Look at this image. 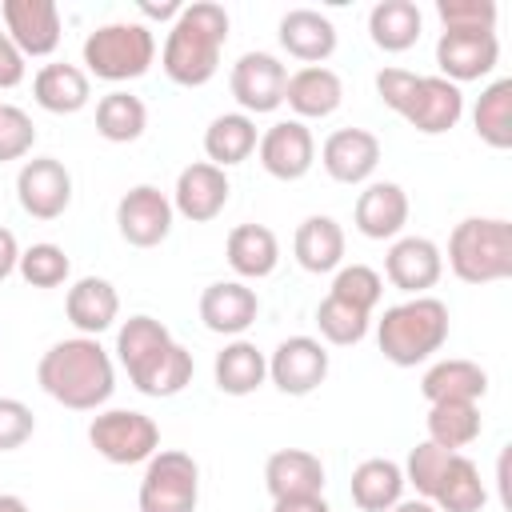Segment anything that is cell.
<instances>
[{"mask_svg": "<svg viewBox=\"0 0 512 512\" xmlns=\"http://www.w3.org/2000/svg\"><path fill=\"white\" fill-rule=\"evenodd\" d=\"M376 344L388 364L416 368L448 344V304L436 296H408L376 320Z\"/></svg>", "mask_w": 512, "mask_h": 512, "instance_id": "cell-3", "label": "cell"}, {"mask_svg": "<svg viewBox=\"0 0 512 512\" xmlns=\"http://www.w3.org/2000/svg\"><path fill=\"white\" fill-rule=\"evenodd\" d=\"M352 504L360 512H388L392 504L404 500V468L388 456H372V460H360L352 468Z\"/></svg>", "mask_w": 512, "mask_h": 512, "instance_id": "cell-30", "label": "cell"}, {"mask_svg": "<svg viewBox=\"0 0 512 512\" xmlns=\"http://www.w3.org/2000/svg\"><path fill=\"white\" fill-rule=\"evenodd\" d=\"M36 432V416L24 400L16 396H0V452H16L32 440Z\"/></svg>", "mask_w": 512, "mask_h": 512, "instance_id": "cell-45", "label": "cell"}, {"mask_svg": "<svg viewBox=\"0 0 512 512\" xmlns=\"http://www.w3.org/2000/svg\"><path fill=\"white\" fill-rule=\"evenodd\" d=\"M284 84H288V68L272 52H244L228 72V88L244 108V116L276 112L284 104Z\"/></svg>", "mask_w": 512, "mask_h": 512, "instance_id": "cell-9", "label": "cell"}, {"mask_svg": "<svg viewBox=\"0 0 512 512\" xmlns=\"http://www.w3.org/2000/svg\"><path fill=\"white\" fill-rule=\"evenodd\" d=\"M192 352L176 340H168L164 348H156L140 368L128 372V380L136 384V392L144 396H156V400H168V396H180L188 384H192Z\"/></svg>", "mask_w": 512, "mask_h": 512, "instance_id": "cell-25", "label": "cell"}, {"mask_svg": "<svg viewBox=\"0 0 512 512\" xmlns=\"http://www.w3.org/2000/svg\"><path fill=\"white\" fill-rule=\"evenodd\" d=\"M228 192H232L228 172L216 168V164H208V160H196V164L180 168V176H176L172 212H180L192 224H208V220H216L224 212Z\"/></svg>", "mask_w": 512, "mask_h": 512, "instance_id": "cell-15", "label": "cell"}, {"mask_svg": "<svg viewBox=\"0 0 512 512\" xmlns=\"http://www.w3.org/2000/svg\"><path fill=\"white\" fill-rule=\"evenodd\" d=\"M256 312H260V296L244 280H216L200 292V320L216 336L236 340L256 324Z\"/></svg>", "mask_w": 512, "mask_h": 512, "instance_id": "cell-18", "label": "cell"}, {"mask_svg": "<svg viewBox=\"0 0 512 512\" xmlns=\"http://www.w3.org/2000/svg\"><path fill=\"white\" fill-rule=\"evenodd\" d=\"M292 252L304 272H336L344 264V228L332 216H308L292 236Z\"/></svg>", "mask_w": 512, "mask_h": 512, "instance_id": "cell-31", "label": "cell"}, {"mask_svg": "<svg viewBox=\"0 0 512 512\" xmlns=\"http://www.w3.org/2000/svg\"><path fill=\"white\" fill-rule=\"evenodd\" d=\"M416 76L420 72H408V68H380L376 72V92H380V100L392 108V112H400L404 108V100H408V92H412V84H416Z\"/></svg>", "mask_w": 512, "mask_h": 512, "instance_id": "cell-46", "label": "cell"}, {"mask_svg": "<svg viewBox=\"0 0 512 512\" xmlns=\"http://www.w3.org/2000/svg\"><path fill=\"white\" fill-rule=\"evenodd\" d=\"M144 128H148V108L140 96L116 88V92L96 100V132L108 144H132L144 136Z\"/></svg>", "mask_w": 512, "mask_h": 512, "instance_id": "cell-37", "label": "cell"}, {"mask_svg": "<svg viewBox=\"0 0 512 512\" xmlns=\"http://www.w3.org/2000/svg\"><path fill=\"white\" fill-rule=\"evenodd\" d=\"M16 264H20V244H16V236L8 228H0V284L16 272Z\"/></svg>", "mask_w": 512, "mask_h": 512, "instance_id": "cell-48", "label": "cell"}, {"mask_svg": "<svg viewBox=\"0 0 512 512\" xmlns=\"http://www.w3.org/2000/svg\"><path fill=\"white\" fill-rule=\"evenodd\" d=\"M424 424H428V440L440 444V448H448V452L468 448V444L480 436V428H484L480 404H468V400H440V404H428Z\"/></svg>", "mask_w": 512, "mask_h": 512, "instance_id": "cell-35", "label": "cell"}, {"mask_svg": "<svg viewBox=\"0 0 512 512\" xmlns=\"http://www.w3.org/2000/svg\"><path fill=\"white\" fill-rule=\"evenodd\" d=\"M64 312L80 336H100L120 316V292L104 276H80L64 296Z\"/></svg>", "mask_w": 512, "mask_h": 512, "instance_id": "cell-24", "label": "cell"}, {"mask_svg": "<svg viewBox=\"0 0 512 512\" xmlns=\"http://www.w3.org/2000/svg\"><path fill=\"white\" fill-rule=\"evenodd\" d=\"M388 512H436V504L424 500V496H416V500H400V504H392Z\"/></svg>", "mask_w": 512, "mask_h": 512, "instance_id": "cell-51", "label": "cell"}, {"mask_svg": "<svg viewBox=\"0 0 512 512\" xmlns=\"http://www.w3.org/2000/svg\"><path fill=\"white\" fill-rule=\"evenodd\" d=\"M224 256L240 280H264L280 264V240L268 224H236L224 240Z\"/></svg>", "mask_w": 512, "mask_h": 512, "instance_id": "cell-26", "label": "cell"}, {"mask_svg": "<svg viewBox=\"0 0 512 512\" xmlns=\"http://www.w3.org/2000/svg\"><path fill=\"white\" fill-rule=\"evenodd\" d=\"M256 120L244 112H224L204 128V156L216 168H232L244 164L256 152Z\"/></svg>", "mask_w": 512, "mask_h": 512, "instance_id": "cell-32", "label": "cell"}, {"mask_svg": "<svg viewBox=\"0 0 512 512\" xmlns=\"http://www.w3.org/2000/svg\"><path fill=\"white\" fill-rule=\"evenodd\" d=\"M140 512H196L200 464L180 448H160L140 476Z\"/></svg>", "mask_w": 512, "mask_h": 512, "instance_id": "cell-7", "label": "cell"}, {"mask_svg": "<svg viewBox=\"0 0 512 512\" xmlns=\"http://www.w3.org/2000/svg\"><path fill=\"white\" fill-rule=\"evenodd\" d=\"M496 60H500L496 32H440V40H436V68L456 88L488 76L496 68Z\"/></svg>", "mask_w": 512, "mask_h": 512, "instance_id": "cell-17", "label": "cell"}, {"mask_svg": "<svg viewBox=\"0 0 512 512\" xmlns=\"http://www.w3.org/2000/svg\"><path fill=\"white\" fill-rule=\"evenodd\" d=\"M384 276L404 296H428L444 276V252L428 236H396L384 256Z\"/></svg>", "mask_w": 512, "mask_h": 512, "instance_id": "cell-14", "label": "cell"}, {"mask_svg": "<svg viewBox=\"0 0 512 512\" xmlns=\"http://www.w3.org/2000/svg\"><path fill=\"white\" fill-rule=\"evenodd\" d=\"M280 48L300 60L304 68L308 64H324L332 52H336V24L316 12V8H292L280 16Z\"/></svg>", "mask_w": 512, "mask_h": 512, "instance_id": "cell-22", "label": "cell"}, {"mask_svg": "<svg viewBox=\"0 0 512 512\" xmlns=\"http://www.w3.org/2000/svg\"><path fill=\"white\" fill-rule=\"evenodd\" d=\"M0 512H32L16 492H0Z\"/></svg>", "mask_w": 512, "mask_h": 512, "instance_id": "cell-52", "label": "cell"}, {"mask_svg": "<svg viewBox=\"0 0 512 512\" xmlns=\"http://www.w3.org/2000/svg\"><path fill=\"white\" fill-rule=\"evenodd\" d=\"M356 232L368 240H396L408 224V192L396 180H372L356 196Z\"/></svg>", "mask_w": 512, "mask_h": 512, "instance_id": "cell-20", "label": "cell"}, {"mask_svg": "<svg viewBox=\"0 0 512 512\" xmlns=\"http://www.w3.org/2000/svg\"><path fill=\"white\" fill-rule=\"evenodd\" d=\"M328 296H336V300H344V304H352V308H360V312L372 316V308H376L380 296H384V280H380V272L368 268V264H340L336 276H332Z\"/></svg>", "mask_w": 512, "mask_h": 512, "instance_id": "cell-40", "label": "cell"}, {"mask_svg": "<svg viewBox=\"0 0 512 512\" xmlns=\"http://www.w3.org/2000/svg\"><path fill=\"white\" fill-rule=\"evenodd\" d=\"M36 380L56 404L72 412H96L116 388V368L96 336H68L40 356Z\"/></svg>", "mask_w": 512, "mask_h": 512, "instance_id": "cell-1", "label": "cell"}, {"mask_svg": "<svg viewBox=\"0 0 512 512\" xmlns=\"http://www.w3.org/2000/svg\"><path fill=\"white\" fill-rule=\"evenodd\" d=\"M36 144V124L24 108L0 104V164L4 160H24Z\"/></svg>", "mask_w": 512, "mask_h": 512, "instance_id": "cell-44", "label": "cell"}, {"mask_svg": "<svg viewBox=\"0 0 512 512\" xmlns=\"http://www.w3.org/2000/svg\"><path fill=\"white\" fill-rule=\"evenodd\" d=\"M448 460H452L448 448H440V444H432V440H420V444L408 452V460H404V484H412L416 496L432 500V492H436V484H440Z\"/></svg>", "mask_w": 512, "mask_h": 512, "instance_id": "cell-42", "label": "cell"}, {"mask_svg": "<svg viewBox=\"0 0 512 512\" xmlns=\"http://www.w3.org/2000/svg\"><path fill=\"white\" fill-rule=\"evenodd\" d=\"M172 200L156 184H136L116 200V228L132 248H156L172 232Z\"/></svg>", "mask_w": 512, "mask_h": 512, "instance_id": "cell-11", "label": "cell"}, {"mask_svg": "<svg viewBox=\"0 0 512 512\" xmlns=\"http://www.w3.org/2000/svg\"><path fill=\"white\" fill-rule=\"evenodd\" d=\"M16 200L32 220H56L72 204V172L56 156H32L16 172Z\"/></svg>", "mask_w": 512, "mask_h": 512, "instance_id": "cell-8", "label": "cell"}, {"mask_svg": "<svg viewBox=\"0 0 512 512\" xmlns=\"http://www.w3.org/2000/svg\"><path fill=\"white\" fill-rule=\"evenodd\" d=\"M4 32L28 56H52L60 48V8L52 0H4Z\"/></svg>", "mask_w": 512, "mask_h": 512, "instance_id": "cell-16", "label": "cell"}, {"mask_svg": "<svg viewBox=\"0 0 512 512\" xmlns=\"http://www.w3.org/2000/svg\"><path fill=\"white\" fill-rule=\"evenodd\" d=\"M432 504L436 512H480L488 504V488L480 480V468L464 456V452H452L436 492H432Z\"/></svg>", "mask_w": 512, "mask_h": 512, "instance_id": "cell-34", "label": "cell"}, {"mask_svg": "<svg viewBox=\"0 0 512 512\" xmlns=\"http://www.w3.org/2000/svg\"><path fill=\"white\" fill-rule=\"evenodd\" d=\"M436 16L444 32H496L492 0H436Z\"/></svg>", "mask_w": 512, "mask_h": 512, "instance_id": "cell-43", "label": "cell"}, {"mask_svg": "<svg viewBox=\"0 0 512 512\" xmlns=\"http://www.w3.org/2000/svg\"><path fill=\"white\" fill-rule=\"evenodd\" d=\"M88 444L108 464H148L160 452V428L136 408H104L88 424Z\"/></svg>", "mask_w": 512, "mask_h": 512, "instance_id": "cell-6", "label": "cell"}, {"mask_svg": "<svg viewBox=\"0 0 512 512\" xmlns=\"http://www.w3.org/2000/svg\"><path fill=\"white\" fill-rule=\"evenodd\" d=\"M340 100H344V80L328 64L296 68L284 84V104L296 112V120H324L340 108Z\"/></svg>", "mask_w": 512, "mask_h": 512, "instance_id": "cell-23", "label": "cell"}, {"mask_svg": "<svg viewBox=\"0 0 512 512\" xmlns=\"http://www.w3.org/2000/svg\"><path fill=\"white\" fill-rule=\"evenodd\" d=\"M268 380L284 396H308L328 380V348L316 336H288L268 356Z\"/></svg>", "mask_w": 512, "mask_h": 512, "instance_id": "cell-12", "label": "cell"}, {"mask_svg": "<svg viewBox=\"0 0 512 512\" xmlns=\"http://www.w3.org/2000/svg\"><path fill=\"white\" fill-rule=\"evenodd\" d=\"M264 488L272 500L320 496L324 492V464L308 448H276L264 460Z\"/></svg>", "mask_w": 512, "mask_h": 512, "instance_id": "cell-21", "label": "cell"}, {"mask_svg": "<svg viewBox=\"0 0 512 512\" xmlns=\"http://www.w3.org/2000/svg\"><path fill=\"white\" fill-rule=\"evenodd\" d=\"M16 272L32 288H60L68 280V272H72V260H68V252L60 244H48L44 240V244H32V248L20 252Z\"/></svg>", "mask_w": 512, "mask_h": 512, "instance_id": "cell-41", "label": "cell"}, {"mask_svg": "<svg viewBox=\"0 0 512 512\" xmlns=\"http://www.w3.org/2000/svg\"><path fill=\"white\" fill-rule=\"evenodd\" d=\"M400 116L420 136H440V132H448V128L460 124V116H464V92L452 80H444V76H416V84H412Z\"/></svg>", "mask_w": 512, "mask_h": 512, "instance_id": "cell-13", "label": "cell"}, {"mask_svg": "<svg viewBox=\"0 0 512 512\" xmlns=\"http://www.w3.org/2000/svg\"><path fill=\"white\" fill-rule=\"evenodd\" d=\"M272 512H332L324 496H292V500H272Z\"/></svg>", "mask_w": 512, "mask_h": 512, "instance_id": "cell-49", "label": "cell"}, {"mask_svg": "<svg viewBox=\"0 0 512 512\" xmlns=\"http://www.w3.org/2000/svg\"><path fill=\"white\" fill-rule=\"evenodd\" d=\"M472 128L488 148H496V152L512 148V80L508 76L492 80L480 92V100L472 108Z\"/></svg>", "mask_w": 512, "mask_h": 512, "instance_id": "cell-36", "label": "cell"}, {"mask_svg": "<svg viewBox=\"0 0 512 512\" xmlns=\"http://www.w3.org/2000/svg\"><path fill=\"white\" fill-rule=\"evenodd\" d=\"M84 72L108 84L136 80L156 60V36L140 20H112L84 36Z\"/></svg>", "mask_w": 512, "mask_h": 512, "instance_id": "cell-5", "label": "cell"}, {"mask_svg": "<svg viewBox=\"0 0 512 512\" xmlns=\"http://www.w3.org/2000/svg\"><path fill=\"white\" fill-rule=\"evenodd\" d=\"M168 340H172V332H168L156 316H148V312L128 316V320L120 324V332H116V360L124 364V372H132V368H140L156 348H164Z\"/></svg>", "mask_w": 512, "mask_h": 512, "instance_id": "cell-38", "label": "cell"}, {"mask_svg": "<svg viewBox=\"0 0 512 512\" xmlns=\"http://www.w3.org/2000/svg\"><path fill=\"white\" fill-rule=\"evenodd\" d=\"M24 80V52L8 40V32H0V88H16Z\"/></svg>", "mask_w": 512, "mask_h": 512, "instance_id": "cell-47", "label": "cell"}, {"mask_svg": "<svg viewBox=\"0 0 512 512\" xmlns=\"http://www.w3.org/2000/svg\"><path fill=\"white\" fill-rule=\"evenodd\" d=\"M228 44V12L216 0H192L180 8V16L172 20L164 48H160V64L164 76L180 88H200L216 76L220 68V52Z\"/></svg>", "mask_w": 512, "mask_h": 512, "instance_id": "cell-2", "label": "cell"}, {"mask_svg": "<svg viewBox=\"0 0 512 512\" xmlns=\"http://www.w3.org/2000/svg\"><path fill=\"white\" fill-rule=\"evenodd\" d=\"M368 324H372L368 312H360V308H352V304H344V300H336V296H324L320 308H316V328H320V336H324L328 344H336V348L360 344V340L368 336Z\"/></svg>", "mask_w": 512, "mask_h": 512, "instance_id": "cell-39", "label": "cell"}, {"mask_svg": "<svg viewBox=\"0 0 512 512\" xmlns=\"http://www.w3.org/2000/svg\"><path fill=\"white\" fill-rule=\"evenodd\" d=\"M420 392H424L428 404H440V400H468V404H480L484 392H488V372H484L476 360L448 356V360H436V364L424 372Z\"/></svg>", "mask_w": 512, "mask_h": 512, "instance_id": "cell-28", "label": "cell"}, {"mask_svg": "<svg viewBox=\"0 0 512 512\" xmlns=\"http://www.w3.org/2000/svg\"><path fill=\"white\" fill-rule=\"evenodd\" d=\"M424 16L412 0H380L368 12V36L384 52H408L420 40Z\"/></svg>", "mask_w": 512, "mask_h": 512, "instance_id": "cell-33", "label": "cell"}, {"mask_svg": "<svg viewBox=\"0 0 512 512\" xmlns=\"http://www.w3.org/2000/svg\"><path fill=\"white\" fill-rule=\"evenodd\" d=\"M256 156H260V168L272 176V180H304L316 164V140L308 132L304 120H276L272 128H264V136L256 140Z\"/></svg>", "mask_w": 512, "mask_h": 512, "instance_id": "cell-10", "label": "cell"}, {"mask_svg": "<svg viewBox=\"0 0 512 512\" xmlns=\"http://www.w3.org/2000/svg\"><path fill=\"white\" fill-rule=\"evenodd\" d=\"M180 8H184V4H176V0H164V4H140V12L152 16V20H176Z\"/></svg>", "mask_w": 512, "mask_h": 512, "instance_id": "cell-50", "label": "cell"}, {"mask_svg": "<svg viewBox=\"0 0 512 512\" xmlns=\"http://www.w3.org/2000/svg\"><path fill=\"white\" fill-rule=\"evenodd\" d=\"M212 376H216V388L224 396H252L264 380H268V356L252 344V340H228L216 360H212Z\"/></svg>", "mask_w": 512, "mask_h": 512, "instance_id": "cell-29", "label": "cell"}, {"mask_svg": "<svg viewBox=\"0 0 512 512\" xmlns=\"http://www.w3.org/2000/svg\"><path fill=\"white\" fill-rule=\"evenodd\" d=\"M448 268L464 284H500L512 276V224L504 216H468L448 236Z\"/></svg>", "mask_w": 512, "mask_h": 512, "instance_id": "cell-4", "label": "cell"}, {"mask_svg": "<svg viewBox=\"0 0 512 512\" xmlns=\"http://www.w3.org/2000/svg\"><path fill=\"white\" fill-rule=\"evenodd\" d=\"M32 96H36V104H40L44 112H52V116H72V112H80V108L92 100V80H88L84 68L56 60V64H44V68L32 76Z\"/></svg>", "mask_w": 512, "mask_h": 512, "instance_id": "cell-27", "label": "cell"}, {"mask_svg": "<svg viewBox=\"0 0 512 512\" xmlns=\"http://www.w3.org/2000/svg\"><path fill=\"white\" fill-rule=\"evenodd\" d=\"M320 164L336 184H364L380 164V140L368 128H336L320 148Z\"/></svg>", "mask_w": 512, "mask_h": 512, "instance_id": "cell-19", "label": "cell"}]
</instances>
